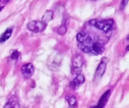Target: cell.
Listing matches in <instances>:
<instances>
[{
	"mask_svg": "<svg viewBox=\"0 0 129 108\" xmlns=\"http://www.w3.org/2000/svg\"><path fill=\"white\" fill-rule=\"evenodd\" d=\"M89 25L97 28L103 31L105 33H109L112 31L113 26V20H91L88 22Z\"/></svg>",
	"mask_w": 129,
	"mask_h": 108,
	"instance_id": "obj_2",
	"label": "cell"
},
{
	"mask_svg": "<svg viewBox=\"0 0 129 108\" xmlns=\"http://www.w3.org/2000/svg\"><path fill=\"white\" fill-rule=\"evenodd\" d=\"M8 1H9V0H2V2H3V3H4V4L7 3V2H8Z\"/></svg>",
	"mask_w": 129,
	"mask_h": 108,
	"instance_id": "obj_16",
	"label": "cell"
},
{
	"mask_svg": "<svg viewBox=\"0 0 129 108\" xmlns=\"http://www.w3.org/2000/svg\"><path fill=\"white\" fill-rule=\"evenodd\" d=\"M91 108H97V107H96V106H94V107H91Z\"/></svg>",
	"mask_w": 129,
	"mask_h": 108,
	"instance_id": "obj_18",
	"label": "cell"
},
{
	"mask_svg": "<svg viewBox=\"0 0 129 108\" xmlns=\"http://www.w3.org/2000/svg\"><path fill=\"white\" fill-rule=\"evenodd\" d=\"M108 62H109L108 58H107V57L102 58V59H101L100 64L98 65V66L96 69V71H95V76H94L95 79H100L103 77V75L104 74V73L106 71Z\"/></svg>",
	"mask_w": 129,
	"mask_h": 108,
	"instance_id": "obj_5",
	"label": "cell"
},
{
	"mask_svg": "<svg viewBox=\"0 0 129 108\" xmlns=\"http://www.w3.org/2000/svg\"><path fill=\"white\" fill-rule=\"evenodd\" d=\"M46 27H47V23L42 21H38V20L31 21L26 25L27 29L35 33L43 32L46 29Z\"/></svg>",
	"mask_w": 129,
	"mask_h": 108,
	"instance_id": "obj_3",
	"label": "cell"
},
{
	"mask_svg": "<svg viewBox=\"0 0 129 108\" xmlns=\"http://www.w3.org/2000/svg\"><path fill=\"white\" fill-rule=\"evenodd\" d=\"M66 100L68 103L69 107L70 108H76L77 107V98L76 96L73 95H67L66 96Z\"/></svg>",
	"mask_w": 129,
	"mask_h": 108,
	"instance_id": "obj_9",
	"label": "cell"
},
{
	"mask_svg": "<svg viewBox=\"0 0 129 108\" xmlns=\"http://www.w3.org/2000/svg\"><path fill=\"white\" fill-rule=\"evenodd\" d=\"M20 57V53L17 50H13L10 55L9 57V61H12V62H17L19 60Z\"/></svg>",
	"mask_w": 129,
	"mask_h": 108,
	"instance_id": "obj_13",
	"label": "cell"
},
{
	"mask_svg": "<svg viewBox=\"0 0 129 108\" xmlns=\"http://www.w3.org/2000/svg\"><path fill=\"white\" fill-rule=\"evenodd\" d=\"M84 82H85V77L81 74H78L76 77L71 81L70 86L73 89H76L82 83H84Z\"/></svg>",
	"mask_w": 129,
	"mask_h": 108,
	"instance_id": "obj_7",
	"label": "cell"
},
{
	"mask_svg": "<svg viewBox=\"0 0 129 108\" xmlns=\"http://www.w3.org/2000/svg\"><path fill=\"white\" fill-rule=\"evenodd\" d=\"M19 103H18V101L15 98H10L6 104L5 105L4 108H19Z\"/></svg>",
	"mask_w": 129,
	"mask_h": 108,
	"instance_id": "obj_10",
	"label": "cell"
},
{
	"mask_svg": "<svg viewBox=\"0 0 129 108\" xmlns=\"http://www.w3.org/2000/svg\"><path fill=\"white\" fill-rule=\"evenodd\" d=\"M21 73L24 78L29 79L30 78L33 73H34V66L32 63H27L22 66L21 68Z\"/></svg>",
	"mask_w": 129,
	"mask_h": 108,
	"instance_id": "obj_6",
	"label": "cell"
},
{
	"mask_svg": "<svg viewBox=\"0 0 129 108\" xmlns=\"http://www.w3.org/2000/svg\"><path fill=\"white\" fill-rule=\"evenodd\" d=\"M12 32H13L12 29H11V28L7 29L6 31L0 37V43H4L5 41H6L7 40H8L10 38V37L11 36Z\"/></svg>",
	"mask_w": 129,
	"mask_h": 108,
	"instance_id": "obj_12",
	"label": "cell"
},
{
	"mask_svg": "<svg viewBox=\"0 0 129 108\" xmlns=\"http://www.w3.org/2000/svg\"><path fill=\"white\" fill-rule=\"evenodd\" d=\"M2 2V0H0V2Z\"/></svg>",
	"mask_w": 129,
	"mask_h": 108,
	"instance_id": "obj_20",
	"label": "cell"
},
{
	"mask_svg": "<svg viewBox=\"0 0 129 108\" xmlns=\"http://www.w3.org/2000/svg\"><path fill=\"white\" fill-rule=\"evenodd\" d=\"M67 28L66 22L63 21V22L62 23V24H61L59 27L57 28L56 32H57L60 35H65V33L67 32Z\"/></svg>",
	"mask_w": 129,
	"mask_h": 108,
	"instance_id": "obj_14",
	"label": "cell"
},
{
	"mask_svg": "<svg viewBox=\"0 0 129 108\" xmlns=\"http://www.w3.org/2000/svg\"><path fill=\"white\" fill-rule=\"evenodd\" d=\"M91 1H93V2H95V1H97V0H91Z\"/></svg>",
	"mask_w": 129,
	"mask_h": 108,
	"instance_id": "obj_19",
	"label": "cell"
},
{
	"mask_svg": "<svg viewBox=\"0 0 129 108\" xmlns=\"http://www.w3.org/2000/svg\"><path fill=\"white\" fill-rule=\"evenodd\" d=\"M128 2V0H122L121 4H120V10L121 11H122V10H124Z\"/></svg>",
	"mask_w": 129,
	"mask_h": 108,
	"instance_id": "obj_15",
	"label": "cell"
},
{
	"mask_svg": "<svg viewBox=\"0 0 129 108\" xmlns=\"http://www.w3.org/2000/svg\"><path fill=\"white\" fill-rule=\"evenodd\" d=\"M3 8H4L3 6H2V7H0V11H2V10L3 9Z\"/></svg>",
	"mask_w": 129,
	"mask_h": 108,
	"instance_id": "obj_17",
	"label": "cell"
},
{
	"mask_svg": "<svg viewBox=\"0 0 129 108\" xmlns=\"http://www.w3.org/2000/svg\"><path fill=\"white\" fill-rule=\"evenodd\" d=\"M53 17H54V11L48 10V11H46V12H45L44 15L42 16V21L45 23H48L49 21H51L53 19Z\"/></svg>",
	"mask_w": 129,
	"mask_h": 108,
	"instance_id": "obj_11",
	"label": "cell"
},
{
	"mask_svg": "<svg viewBox=\"0 0 129 108\" xmlns=\"http://www.w3.org/2000/svg\"><path fill=\"white\" fill-rule=\"evenodd\" d=\"M110 94H111V90L110 89H108L101 98L100 101H98V105H96V107L97 108H104V106L107 104L108 100H109V98L110 96Z\"/></svg>",
	"mask_w": 129,
	"mask_h": 108,
	"instance_id": "obj_8",
	"label": "cell"
},
{
	"mask_svg": "<svg viewBox=\"0 0 129 108\" xmlns=\"http://www.w3.org/2000/svg\"><path fill=\"white\" fill-rule=\"evenodd\" d=\"M85 64V59L82 55H77L75 56L73 61V69L76 74H80L82 70V67Z\"/></svg>",
	"mask_w": 129,
	"mask_h": 108,
	"instance_id": "obj_4",
	"label": "cell"
},
{
	"mask_svg": "<svg viewBox=\"0 0 129 108\" xmlns=\"http://www.w3.org/2000/svg\"><path fill=\"white\" fill-rule=\"evenodd\" d=\"M76 39L79 42V49L85 53L98 56L102 54L105 50L104 43L100 41H94L86 32H82L78 33Z\"/></svg>",
	"mask_w": 129,
	"mask_h": 108,
	"instance_id": "obj_1",
	"label": "cell"
}]
</instances>
